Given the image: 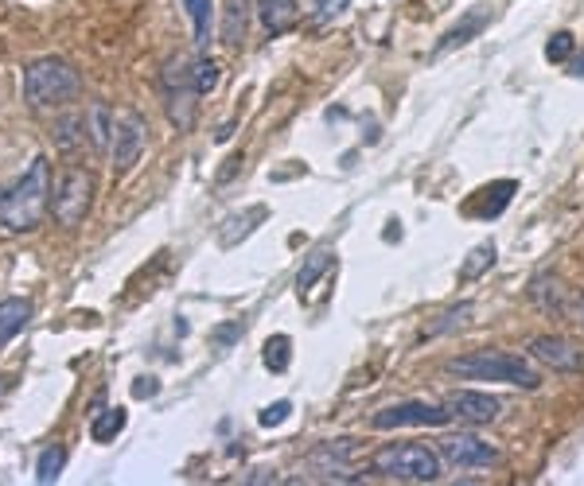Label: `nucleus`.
I'll return each mask as SVG.
<instances>
[{
	"label": "nucleus",
	"mask_w": 584,
	"mask_h": 486,
	"mask_svg": "<svg viewBox=\"0 0 584 486\" xmlns=\"http://www.w3.org/2000/svg\"><path fill=\"white\" fill-rule=\"evenodd\" d=\"M32 319V304L28 300H0V347L12 343Z\"/></svg>",
	"instance_id": "2eb2a0df"
},
{
	"label": "nucleus",
	"mask_w": 584,
	"mask_h": 486,
	"mask_svg": "<svg viewBox=\"0 0 584 486\" xmlns=\"http://www.w3.org/2000/svg\"><path fill=\"white\" fill-rule=\"evenodd\" d=\"M82 90V78L67 59H55V55H43L32 67L24 70V102L32 109L43 105H59L74 98Z\"/></svg>",
	"instance_id": "7ed1b4c3"
},
{
	"label": "nucleus",
	"mask_w": 584,
	"mask_h": 486,
	"mask_svg": "<svg viewBox=\"0 0 584 486\" xmlns=\"http://www.w3.org/2000/svg\"><path fill=\"white\" fill-rule=\"evenodd\" d=\"M164 98H168V117H172V125L187 133L191 125H195V86H191V78H187V67H176V63H168L164 70Z\"/></svg>",
	"instance_id": "6e6552de"
},
{
	"label": "nucleus",
	"mask_w": 584,
	"mask_h": 486,
	"mask_svg": "<svg viewBox=\"0 0 584 486\" xmlns=\"http://www.w3.org/2000/svg\"><path fill=\"white\" fill-rule=\"evenodd\" d=\"M78 129H86V117H63V121H55L51 137H55L59 148H74L78 140H86V137H78Z\"/></svg>",
	"instance_id": "393cba45"
},
{
	"label": "nucleus",
	"mask_w": 584,
	"mask_h": 486,
	"mask_svg": "<svg viewBox=\"0 0 584 486\" xmlns=\"http://www.w3.org/2000/svg\"><path fill=\"white\" fill-rule=\"evenodd\" d=\"M145 140H148V129H145V117L141 113H117V121H113V168L117 172H129L137 160H141V152H145Z\"/></svg>",
	"instance_id": "0eeeda50"
},
{
	"label": "nucleus",
	"mask_w": 584,
	"mask_h": 486,
	"mask_svg": "<svg viewBox=\"0 0 584 486\" xmlns=\"http://www.w3.org/2000/svg\"><path fill=\"white\" fill-rule=\"evenodd\" d=\"M191 28H195V43L207 47L211 43V20H215V0H183Z\"/></svg>",
	"instance_id": "a211bd4d"
},
{
	"label": "nucleus",
	"mask_w": 584,
	"mask_h": 486,
	"mask_svg": "<svg viewBox=\"0 0 584 486\" xmlns=\"http://www.w3.org/2000/svg\"><path fill=\"white\" fill-rule=\"evenodd\" d=\"M331 261H335V253H331L328 245H324V249H316V253H312L308 261H304V269L296 273V288H300V296H304L308 288H316V280L328 273Z\"/></svg>",
	"instance_id": "6ab92c4d"
},
{
	"label": "nucleus",
	"mask_w": 584,
	"mask_h": 486,
	"mask_svg": "<svg viewBox=\"0 0 584 486\" xmlns=\"http://www.w3.org/2000/svg\"><path fill=\"white\" fill-rule=\"evenodd\" d=\"M113 121L117 117L110 113L106 102H94L86 109V137L94 144V152H110L113 148Z\"/></svg>",
	"instance_id": "ddd939ff"
},
{
	"label": "nucleus",
	"mask_w": 584,
	"mask_h": 486,
	"mask_svg": "<svg viewBox=\"0 0 584 486\" xmlns=\"http://www.w3.org/2000/svg\"><path fill=\"white\" fill-rule=\"evenodd\" d=\"M444 374H452L460 382H503L518 385V389H538L542 385V374L526 358L507 354V350H475L464 358H448Z\"/></svg>",
	"instance_id": "f03ea898"
},
{
	"label": "nucleus",
	"mask_w": 584,
	"mask_h": 486,
	"mask_svg": "<svg viewBox=\"0 0 584 486\" xmlns=\"http://www.w3.org/2000/svg\"><path fill=\"white\" fill-rule=\"evenodd\" d=\"M125 424H129V413H125V409H106V413H98L94 424H90V440H94V444H110Z\"/></svg>",
	"instance_id": "412c9836"
},
{
	"label": "nucleus",
	"mask_w": 584,
	"mask_h": 486,
	"mask_svg": "<svg viewBox=\"0 0 584 486\" xmlns=\"http://www.w3.org/2000/svg\"><path fill=\"white\" fill-rule=\"evenodd\" d=\"M238 335H242V319H238V323H226V327H219V331H215V343H219V347H230Z\"/></svg>",
	"instance_id": "c85d7f7f"
},
{
	"label": "nucleus",
	"mask_w": 584,
	"mask_h": 486,
	"mask_svg": "<svg viewBox=\"0 0 584 486\" xmlns=\"http://www.w3.org/2000/svg\"><path fill=\"white\" fill-rule=\"evenodd\" d=\"M63 463H67V452H63L59 444H51L47 452L39 455V463H36V479H39V483H55V479L63 475Z\"/></svg>",
	"instance_id": "5701e85b"
},
{
	"label": "nucleus",
	"mask_w": 584,
	"mask_h": 486,
	"mask_svg": "<svg viewBox=\"0 0 584 486\" xmlns=\"http://www.w3.org/2000/svg\"><path fill=\"white\" fill-rule=\"evenodd\" d=\"M452 420V413L444 405H429V401H398L386 405L370 417V428L378 432H394V428H444Z\"/></svg>",
	"instance_id": "423d86ee"
},
{
	"label": "nucleus",
	"mask_w": 584,
	"mask_h": 486,
	"mask_svg": "<svg viewBox=\"0 0 584 486\" xmlns=\"http://www.w3.org/2000/svg\"><path fill=\"white\" fill-rule=\"evenodd\" d=\"M246 24H250V0H226V8H222V43L238 47L246 39Z\"/></svg>",
	"instance_id": "dca6fc26"
},
{
	"label": "nucleus",
	"mask_w": 584,
	"mask_h": 486,
	"mask_svg": "<svg viewBox=\"0 0 584 486\" xmlns=\"http://www.w3.org/2000/svg\"><path fill=\"white\" fill-rule=\"evenodd\" d=\"M292 413V405L289 401H277V405H269V409H261V424H265V428H277V424H281V420L289 417Z\"/></svg>",
	"instance_id": "cd10ccee"
},
{
	"label": "nucleus",
	"mask_w": 584,
	"mask_h": 486,
	"mask_svg": "<svg viewBox=\"0 0 584 486\" xmlns=\"http://www.w3.org/2000/svg\"><path fill=\"white\" fill-rule=\"evenodd\" d=\"M444 409L452 413V420H460V424H491V420L499 417V401L491 393H479V389H456V393H448Z\"/></svg>",
	"instance_id": "9b49d317"
},
{
	"label": "nucleus",
	"mask_w": 584,
	"mask_h": 486,
	"mask_svg": "<svg viewBox=\"0 0 584 486\" xmlns=\"http://www.w3.org/2000/svg\"><path fill=\"white\" fill-rule=\"evenodd\" d=\"M483 28H487V12H483V8H472V12H468V16H464V20H460V24H456V28H452V32L437 43V55L452 51V47H460V43H468V39L479 35Z\"/></svg>",
	"instance_id": "f3484780"
},
{
	"label": "nucleus",
	"mask_w": 584,
	"mask_h": 486,
	"mask_svg": "<svg viewBox=\"0 0 584 486\" xmlns=\"http://www.w3.org/2000/svg\"><path fill=\"white\" fill-rule=\"evenodd\" d=\"M90 203H94V175L82 172V168H71V172L63 175L59 191H55L51 214H55V222H59V226H71L74 230L78 222H86Z\"/></svg>",
	"instance_id": "39448f33"
},
{
	"label": "nucleus",
	"mask_w": 584,
	"mask_h": 486,
	"mask_svg": "<svg viewBox=\"0 0 584 486\" xmlns=\"http://www.w3.org/2000/svg\"><path fill=\"white\" fill-rule=\"evenodd\" d=\"M257 16H261V28L269 35H281L289 32L300 16L296 0H257Z\"/></svg>",
	"instance_id": "f8f14e48"
},
{
	"label": "nucleus",
	"mask_w": 584,
	"mask_h": 486,
	"mask_svg": "<svg viewBox=\"0 0 584 486\" xmlns=\"http://www.w3.org/2000/svg\"><path fill=\"white\" fill-rule=\"evenodd\" d=\"M530 358L549 366V370H557V374H577V370H584V350H577L569 339H561V335H538L530 343Z\"/></svg>",
	"instance_id": "9d476101"
},
{
	"label": "nucleus",
	"mask_w": 584,
	"mask_h": 486,
	"mask_svg": "<svg viewBox=\"0 0 584 486\" xmlns=\"http://www.w3.org/2000/svg\"><path fill=\"white\" fill-rule=\"evenodd\" d=\"M351 8V0H316V24H331Z\"/></svg>",
	"instance_id": "bb28decb"
},
{
	"label": "nucleus",
	"mask_w": 584,
	"mask_h": 486,
	"mask_svg": "<svg viewBox=\"0 0 584 486\" xmlns=\"http://www.w3.org/2000/svg\"><path fill=\"white\" fill-rule=\"evenodd\" d=\"M440 459H448L452 467H487L499 459V448L472 436V432H456V436L440 440Z\"/></svg>",
	"instance_id": "1a4fd4ad"
},
{
	"label": "nucleus",
	"mask_w": 584,
	"mask_h": 486,
	"mask_svg": "<svg viewBox=\"0 0 584 486\" xmlns=\"http://www.w3.org/2000/svg\"><path fill=\"white\" fill-rule=\"evenodd\" d=\"M530 300L546 315H565V284L553 277V273H542V277H534V284H530Z\"/></svg>",
	"instance_id": "4468645a"
},
{
	"label": "nucleus",
	"mask_w": 584,
	"mask_h": 486,
	"mask_svg": "<svg viewBox=\"0 0 584 486\" xmlns=\"http://www.w3.org/2000/svg\"><path fill=\"white\" fill-rule=\"evenodd\" d=\"M187 78H191V86H195V94L203 98V94H211L215 86H219V78H222V70L215 59H207V55H199L191 67H187Z\"/></svg>",
	"instance_id": "aec40b11"
},
{
	"label": "nucleus",
	"mask_w": 584,
	"mask_h": 486,
	"mask_svg": "<svg viewBox=\"0 0 584 486\" xmlns=\"http://www.w3.org/2000/svg\"><path fill=\"white\" fill-rule=\"evenodd\" d=\"M573 47H577V39H573V32H557L553 39L546 43V59L549 63H565L569 55H573Z\"/></svg>",
	"instance_id": "a878e982"
},
{
	"label": "nucleus",
	"mask_w": 584,
	"mask_h": 486,
	"mask_svg": "<svg viewBox=\"0 0 584 486\" xmlns=\"http://www.w3.org/2000/svg\"><path fill=\"white\" fill-rule=\"evenodd\" d=\"M47 207H51V172L47 160L36 156L32 168L0 195V226L12 234H28L43 222Z\"/></svg>",
	"instance_id": "f257e3e1"
},
{
	"label": "nucleus",
	"mask_w": 584,
	"mask_h": 486,
	"mask_svg": "<svg viewBox=\"0 0 584 486\" xmlns=\"http://www.w3.org/2000/svg\"><path fill=\"white\" fill-rule=\"evenodd\" d=\"M491 261H495V245L491 242L475 245L472 257H468V261H464V269H460V280H475L483 269H487V265H491Z\"/></svg>",
	"instance_id": "b1692460"
},
{
	"label": "nucleus",
	"mask_w": 584,
	"mask_h": 486,
	"mask_svg": "<svg viewBox=\"0 0 584 486\" xmlns=\"http://www.w3.org/2000/svg\"><path fill=\"white\" fill-rule=\"evenodd\" d=\"M581 323H584V300H581Z\"/></svg>",
	"instance_id": "7c9ffc66"
},
{
	"label": "nucleus",
	"mask_w": 584,
	"mask_h": 486,
	"mask_svg": "<svg viewBox=\"0 0 584 486\" xmlns=\"http://www.w3.org/2000/svg\"><path fill=\"white\" fill-rule=\"evenodd\" d=\"M265 370H273V374H285L292 362V339L289 335H273L269 343H265Z\"/></svg>",
	"instance_id": "4be33fe9"
},
{
	"label": "nucleus",
	"mask_w": 584,
	"mask_h": 486,
	"mask_svg": "<svg viewBox=\"0 0 584 486\" xmlns=\"http://www.w3.org/2000/svg\"><path fill=\"white\" fill-rule=\"evenodd\" d=\"M374 475L390 483H437L440 479V452L425 444H390L374 455Z\"/></svg>",
	"instance_id": "20e7f679"
},
{
	"label": "nucleus",
	"mask_w": 584,
	"mask_h": 486,
	"mask_svg": "<svg viewBox=\"0 0 584 486\" xmlns=\"http://www.w3.org/2000/svg\"><path fill=\"white\" fill-rule=\"evenodd\" d=\"M133 393H137V397H152V393H156V378H141V382L133 385Z\"/></svg>",
	"instance_id": "c756f323"
}]
</instances>
